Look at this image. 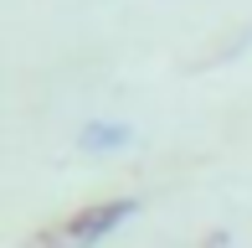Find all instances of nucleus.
I'll list each match as a JSON object with an SVG mask.
<instances>
[{"label": "nucleus", "instance_id": "f257e3e1", "mask_svg": "<svg viewBox=\"0 0 252 248\" xmlns=\"http://www.w3.org/2000/svg\"><path fill=\"white\" fill-rule=\"evenodd\" d=\"M134 207H139L134 197L88 202V207H77V212H67V217L47 222V228H36V233H31V248H98L119 222L134 217Z\"/></svg>", "mask_w": 252, "mask_h": 248}, {"label": "nucleus", "instance_id": "f03ea898", "mask_svg": "<svg viewBox=\"0 0 252 248\" xmlns=\"http://www.w3.org/2000/svg\"><path fill=\"white\" fill-rule=\"evenodd\" d=\"M77 145H83V155H108V150H124V145H129V124L93 119V124H83Z\"/></svg>", "mask_w": 252, "mask_h": 248}]
</instances>
